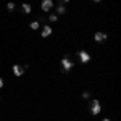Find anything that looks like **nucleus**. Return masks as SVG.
I'll use <instances>...</instances> for the list:
<instances>
[{
  "mask_svg": "<svg viewBox=\"0 0 121 121\" xmlns=\"http://www.w3.org/2000/svg\"><path fill=\"white\" fill-rule=\"evenodd\" d=\"M39 26H40V24H39L37 21H32V23H31V24H29V28H31V29H34V31H36V29H37Z\"/></svg>",
  "mask_w": 121,
  "mask_h": 121,
  "instance_id": "9",
  "label": "nucleus"
},
{
  "mask_svg": "<svg viewBox=\"0 0 121 121\" xmlns=\"http://www.w3.org/2000/svg\"><path fill=\"white\" fill-rule=\"evenodd\" d=\"M23 73H24V69H23L19 65H13V74L16 76V78H21Z\"/></svg>",
  "mask_w": 121,
  "mask_h": 121,
  "instance_id": "7",
  "label": "nucleus"
},
{
  "mask_svg": "<svg viewBox=\"0 0 121 121\" xmlns=\"http://www.w3.org/2000/svg\"><path fill=\"white\" fill-rule=\"evenodd\" d=\"M2 87H3V79L0 78V89H2Z\"/></svg>",
  "mask_w": 121,
  "mask_h": 121,
  "instance_id": "14",
  "label": "nucleus"
},
{
  "mask_svg": "<svg viewBox=\"0 0 121 121\" xmlns=\"http://www.w3.org/2000/svg\"><path fill=\"white\" fill-rule=\"evenodd\" d=\"M37 23H39V24H47V23H45V16H40Z\"/></svg>",
  "mask_w": 121,
  "mask_h": 121,
  "instance_id": "13",
  "label": "nucleus"
},
{
  "mask_svg": "<svg viewBox=\"0 0 121 121\" xmlns=\"http://www.w3.org/2000/svg\"><path fill=\"white\" fill-rule=\"evenodd\" d=\"M7 10H10V11H11V10H15V3H13V2H10L8 5H7Z\"/></svg>",
  "mask_w": 121,
  "mask_h": 121,
  "instance_id": "12",
  "label": "nucleus"
},
{
  "mask_svg": "<svg viewBox=\"0 0 121 121\" xmlns=\"http://www.w3.org/2000/svg\"><path fill=\"white\" fill-rule=\"evenodd\" d=\"M60 65H61V71H63V73H68V71H69V69H73V66H74V65H73V61L69 60V56H68V55L61 58Z\"/></svg>",
  "mask_w": 121,
  "mask_h": 121,
  "instance_id": "1",
  "label": "nucleus"
},
{
  "mask_svg": "<svg viewBox=\"0 0 121 121\" xmlns=\"http://www.w3.org/2000/svg\"><path fill=\"white\" fill-rule=\"evenodd\" d=\"M52 7H53V2H52V0H44V2L40 3V8H42L44 13H48V11L52 10Z\"/></svg>",
  "mask_w": 121,
  "mask_h": 121,
  "instance_id": "4",
  "label": "nucleus"
},
{
  "mask_svg": "<svg viewBox=\"0 0 121 121\" xmlns=\"http://www.w3.org/2000/svg\"><path fill=\"white\" fill-rule=\"evenodd\" d=\"M78 56H79V61H81V63H84V65L91 61V55H89L86 50H79V52H78Z\"/></svg>",
  "mask_w": 121,
  "mask_h": 121,
  "instance_id": "3",
  "label": "nucleus"
},
{
  "mask_svg": "<svg viewBox=\"0 0 121 121\" xmlns=\"http://www.w3.org/2000/svg\"><path fill=\"white\" fill-rule=\"evenodd\" d=\"M102 121H112V120H110V118H103Z\"/></svg>",
  "mask_w": 121,
  "mask_h": 121,
  "instance_id": "15",
  "label": "nucleus"
},
{
  "mask_svg": "<svg viewBox=\"0 0 121 121\" xmlns=\"http://www.w3.org/2000/svg\"><path fill=\"white\" fill-rule=\"evenodd\" d=\"M82 99L84 100H89L91 99V92H82Z\"/></svg>",
  "mask_w": 121,
  "mask_h": 121,
  "instance_id": "11",
  "label": "nucleus"
},
{
  "mask_svg": "<svg viewBox=\"0 0 121 121\" xmlns=\"http://www.w3.org/2000/svg\"><path fill=\"white\" fill-rule=\"evenodd\" d=\"M56 19H58V16H56V15H50V16H48V21H50V23H55Z\"/></svg>",
  "mask_w": 121,
  "mask_h": 121,
  "instance_id": "10",
  "label": "nucleus"
},
{
  "mask_svg": "<svg viewBox=\"0 0 121 121\" xmlns=\"http://www.w3.org/2000/svg\"><path fill=\"white\" fill-rule=\"evenodd\" d=\"M94 40L95 42H105L107 40V34L105 32H95L94 34Z\"/></svg>",
  "mask_w": 121,
  "mask_h": 121,
  "instance_id": "6",
  "label": "nucleus"
},
{
  "mask_svg": "<svg viewBox=\"0 0 121 121\" xmlns=\"http://www.w3.org/2000/svg\"><path fill=\"white\" fill-rule=\"evenodd\" d=\"M100 110H102V107H100V102L99 100H92V102L89 103V112L92 113L94 116H97L100 113Z\"/></svg>",
  "mask_w": 121,
  "mask_h": 121,
  "instance_id": "2",
  "label": "nucleus"
},
{
  "mask_svg": "<svg viewBox=\"0 0 121 121\" xmlns=\"http://www.w3.org/2000/svg\"><path fill=\"white\" fill-rule=\"evenodd\" d=\"M50 34H52V26H48V24H44V26H42V32H40V37L45 39V37H48Z\"/></svg>",
  "mask_w": 121,
  "mask_h": 121,
  "instance_id": "5",
  "label": "nucleus"
},
{
  "mask_svg": "<svg viewBox=\"0 0 121 121\" xmlns=\"http://www.w3.org/2000/svg\"><path fill=\"white\" fill-rule=\"evenodd\" d=\"M21 10H23L24 15H29V13L32 11V7H31L29 3H23V5H21Z\"/></svg>",
  "mask_w": 121,
  "mask_h": 121,
  "instance_id": "8",
  "label": "nucleus"
}]
</instances>
